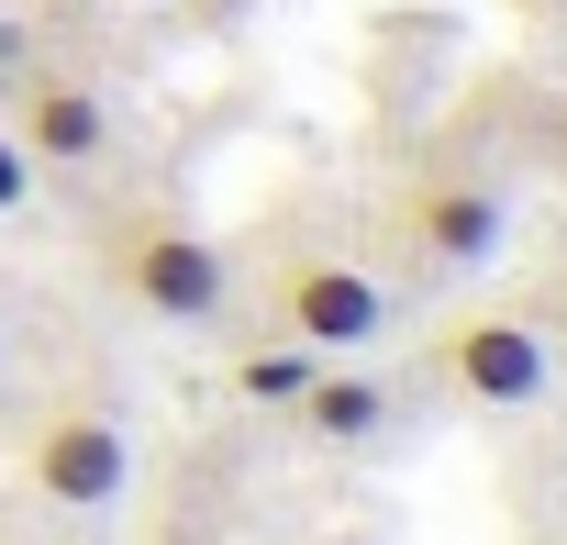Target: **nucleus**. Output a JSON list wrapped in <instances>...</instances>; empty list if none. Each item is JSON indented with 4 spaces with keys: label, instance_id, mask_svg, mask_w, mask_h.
I'll return each instance as SVG.
<instances>
[{
    "label": "nucleus",
    "instance_id": "0eeeda50",
    "mask_svg": "<svg viewBox=\"0 0 567 545\" xmlns=\"http://www.w3.org/2000/svg\"><path fill=\"white\" fill-rule=\"evenodd\" d=\"M390 412H401V390H390V379H368V368H334V357H323V368L301 379V401H290V423H301L312 445H346V456H357V445H379V434H390Z\"/></svg>",
    "mask_w": 567,
    "mask_h": 545
},
{
    "label": "nucleus",
    "instance_id": "f257e3e1",
    "mask_svg": "<svg viewBox=\"0 0 567 545\" xmlns=\"http://www.w3.org/2000/svg\"><path fill=\"white\" fill-rule=\"evenodd\" d=\"M90 256H101L112 301H123V312H145V323L212 335V323L234 312V256H223L189 212H112Z\"/></svg>",
    "mask_w": 567,
    "mask_h": 545
},
{
    "label": "nucleus",
    "instance_id": "f03ea898",
    "mask_svg": "<svg viewBox=\"0 0 567 545\" xmlns=\"http://www.w3.org/2000/svg\"><path fill=\"white\" fill-rule=\"evenodd\" d=\"M390 234H401L412 267H489L512 245V189L478 156H423L390 189Z\"/></svg>",
    "mask_w": 567,
    "mask_h": 545
},
{
    "label": "nucleus",
    "instance_id": "423d86ee",
    "mask_svg": "<svg viewBox=\"0 0 567 545\" xmlns=\"http://www.w3.org/2000/svg\"><path fill=\"white\" fill-rule=\"evenodd\" d=\"M12 145L34 156V167H101L112 156V101H101V79H23L12 90Z\"/></svg>",
    "mask_w": 567,
    "mask_h": 545
},
{
    "label": "nucleus",
    "instance_id": "1a4fd4ad",
    "mask_svg": "<svg viewBox=\"0 0 567 545\" xmlns=\"http://www.w3.org/2000/svg\"><path fill=\"white\" fill-rule=\"evenodd\" d=\"M23 200H34V156L0 134V212H23Z\"/></svg>",
    "mask_w": 567,
    "mask_h": 545
},
{
    "label": "nucleus",
    "instance_id": "39448f33",
    "mask_svg": "<svg viewBox=\"0 0 567 545\" xmlns=\"http://www.w3.org/2000/svg\"><path fill=\"white\" fill-rule=\"evenodd\" d=\"M267 323L290 346H312V357H368L390 335V290L368 267H346V256H290L267 279Z\"/></svg>",
    "mask_w": 567,
    "mask_h": 545
},
{
    "label": "nucleus",
    "instance_id": "7ed1b4c3",
    "mask_svg": "<svg viewBox=\"0 0 567 545\" xmlns=\"http://www.w3.org/2000/svg\"><path fill=\"white\" fill-rule=\"evenodd\" d=\"M423 379H434L445 401H467V412H534L545 379H556V357H545V323L478 312V323H445V335L423 346Z\"/></svg>",
    "mask_w": 567,
    "mask_h": 545
},
{
    "label": "nucleus",
    "instance_id": "20e7f679",
    "mask_svg": "<svg viewBox=\"0 0 567 545\" xmlns=\"http://www.w3.org/2000/svg\"><path fill=\"white\" fill-rule=\"evenodd\" d=\"M23 479H34V501H56V512H112V501L134 490V434H123L101 401H45L34 434H23Z\"/></svg>",
    "mask_w": 567,
    "mask_h": 545
},
{
    "label": "nucleus",
    "instance_id": "6e6552de",
    "mask_svg": "<svg viewBox=\"0 0 567 545\" xmlns=\"http://www.w3.org/2000/svg\"><path fill=\"white\" fill-rule=\"evenodd\" d=\"M312 368H323V357H312V346H290V335H278V346H256V357H245V368H234V390H245V401H267V412H290V401H301V379H312Z\"/></svg>",
    "mask_w": 567,
    "mask_h": 545
}]
</instances>
